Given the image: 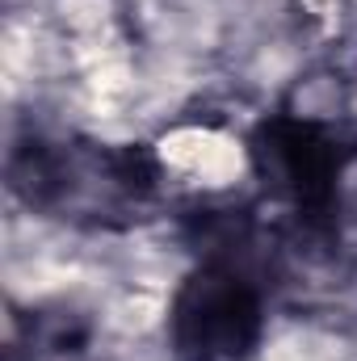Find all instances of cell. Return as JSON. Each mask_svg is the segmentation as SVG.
Segmentation results:
<instances>
[{
  "mask_svg": "<svg viewBox=\"0 0 357 361\" xmlns=\"http://www.w3.org/2000/svg\"><path fill=\"white\" fill-rule=\"evenodd\" d=\"M8 189L38 214L89 227H126L169 189L156 143H89L30 135L8 152Z\"/></svg>",
  "mask_w": 357,
  "mask_h": 361,
  "instance_id": "6da1fadb",
  "label": "cell"
},
{
  "mask_svg": "<svg viewBox=\"0 0 357 361\" xmlns=\"http://www.w3.org/2000/svg\"><path fill=\"white\" fill-rule=\"evenodd\" d=\"M248 173L261 197L286 223L337 227L341 185L357 160V135L332 114L277 109L244 135Z\"/></svg>",
  "mask_w": 357,
  "mask_h": 361,
  "instance_id": "7a4b0ae2",
  "label": "cell"
},
{
  "mask_svg": "<svg viewBox=\"0 0 357 361\" xmlns=\"http://www.w3.org/2000/svg\"><path fill=\"white\" fill-rule=\"evenodd\" d=\"M269 328V281L240 257H198L169 298V353L177 361H253Z\"/></svg>",
  "mask_w": 357,
  "mask_h": 361,
  "instance_id": "3957f363",
  "label": "cell"
}]
</instances>
